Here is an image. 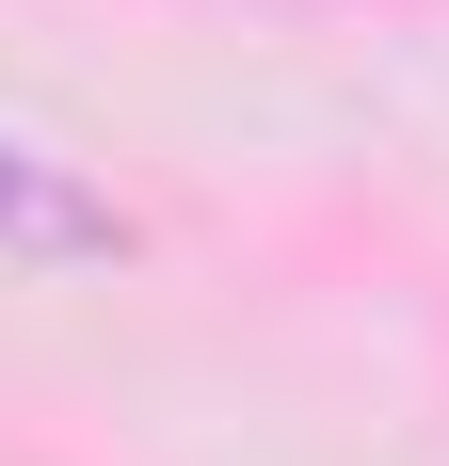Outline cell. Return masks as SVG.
Here are the masks:
<instances>
[{"label":"cell","mask_w":449,"mask_h":466,"mask_svg":"<svg viewBox=\"0 0 449 466\" xmlns=\"http://www.w3.org/2000/svg\"><path fill=\"white\" fill-rule=\"evenodd\" d=\"M0 241H16V258H96V241H113V209H96V193H65L48 161H16V145H0Z\"/></svg>","instance_id":"1"}]
</instances>
